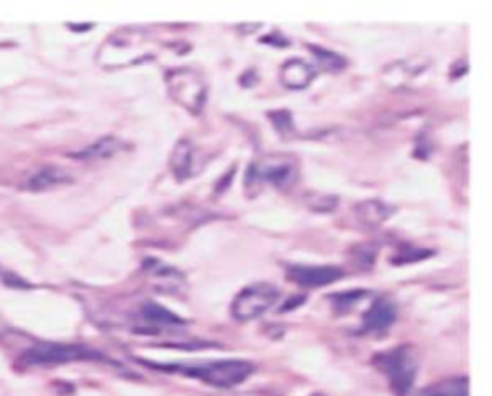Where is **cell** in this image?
<instances>
[{
  "mask_svg": "<svg viewBox=\"0 0 492 396\" xmlns=\"http://www.w3.org/2000/svg\"><path fill=\"white\" fill-rule=\"evenodd\" d=\"M375 366L389 377L396 396L410 394L418 375V360L410 346H396L389 353L375 356Z\"/></svg>",
  "mask_w": 492,
  "mask_h": 396,
  "instance_id": "6da1fadb",
  "label": "cell"
},
{
  "mask_svg": "<svg viewBox=\"0 0 492 396\" xmlns=\"http://www.w3.org/2000/svg\"><path fill=\"white\" fill-rule=\"evenodd\" d=\"M179 372L188 377L200 379V382L208 383L212 387L233 389L236 385H241L243 382H246L254 372V366L246 360H219V362L200 363V366L179 368Z\"/></svg>",
  "mask_w": 492,
  "mask_h": 396,
  "instance_id": "7a4b0ae2",
  "label": "cell"
},
{
  "mask_svg": "<svg viewBox=\"0 0 492 396\" xmlns=\"http://www.w3.org/2000/svg\"><path fill=\"white\" fill-rule=\"evenodd\" d=\"M166 82H168V92L171 94L173 101L181 104L185 110H188L190 114L197 116L202 112L208 87H206V82L200 72L193 68L171 70L166 75Z\"/></svg>",
  "mask_w": 492,
  "mask_h": 396,
  "instance_id": "3957f363",
  "label": "cell"
},
{
  "mask_svg": "<svg viewBox=\"0 0 492 396\" xmlns=\"http://www.w3.org/2000/svg\"><path fill=\"white\" fill-rule=\"evenodd\" d=\"M82 360H102V354L85 344L39 343L27 348L22 356L24 366H60V363Z\"/></svg>",
  "mask_w": 492,
  "mask_h": 396,
  "instance_id": "277c9868",
  "label": "cell"
},
{
  "mask_svg": "<svg viewBox=\"0 0 492 396\" xmlns=\"http://www.w3.org/2000/svg\"><path fill=\"white\" fill-rule=\"evenodd\" d=\"M298 179L296 158L291 154H267L248 171L245 185L269 183L277 188H289Z\"/></svg>",
  "mask_w": 492,
  "mask_h": 396,
  "instance_id": "5b68a950",
  "label": "cell"
},
{
  "mask_svg": "<svg viewBox=\"0 0 492 396\" xmlns=\"http://www.w3.org/2000/svg\"><path fill=\"white\" fill-rule=\"evenodd\" d=\"M279 300V289L269 283H254L235 296L231 314L235 320L250 322L272 310Z\"/></svg>",
  "mask_w": 492,
  "mask_h": 396,
  "instance_id": "8992f818",
  "label": "cell"
},
{
  "mask_svg": "<svg viewBox=\"0 0 492 396\" xmlns=\"http://www.w3.org/2000/svg\"><path fill=\"white\" fill-rule=\"evenodd\" d=\"M99 54H101V58H99L101 64L106 68L112 64L116 56H120V54H123V58L120 62V68L135 64V62H140L142 58H149L147 51L142 49V39H140L139 31H137V37H127V31H121V34L110 37L104 43L102 51Z\"/></svg>",
  "mask_w": 492,
  "mask_h": 396,
  "instance_id": "52a82bcc",
  "label": "cell"
},
{
  "mask_svg": "<svg viewBox=\"0 0 492 396\" xmlns=\"http://www.w3.org/2000/svg\"><path fill=\"white\" fill-rule=\"evenodd\" d=\"M342 269L337 266H291L289 267V279L296 285H303L308 289L323 287L342 277Z\"/></svg>",
  "mask_w": 492,
  "mask_h": 396,
  "instance_id": "ba28073f",
  "label": "cell"
},
{
  "mask_svg": "<svg viewBox=\"0 0 492 396\" xmlns=\"http://www.w3.org/2000/svg\"><path fill=\"white\" fill-rule=\"evenodd\" d=\"M315 77H317L315 66L298 58L285 62L281 68V83L289 89H296V91L306 89L308 85H312Z\"/></svg>",
  "mask_w": 492,
  "mask_h": 396,
  "instance_id": "9c48e42d",
  "label": "cell"
},
{
  "mask_svg": "<svg viewBox=\"0 0 492 396\" xmlns=\"http://www.w3.org/2000/svg\"><path fill=\"white\" fill-rule=\"evenodd\" d=\"M68 183H72V176L66 169H62L58 166H44L39 171H35L34 176H29L22 187L25 188V191L41 193V191H49V188L68 185Z\"/></svg>",
  "mask_w": 492,
  "mask_h": 396,
  "instance_id": "30bf717a",
  "label": "cell"
},
{
  "mask_svg": "<svg viewBox=\"0 0 492 396\" xmlns=\"http://www.w3.org/2000/svg\"><path fill=\"white\" fill-rule=\"evenodd\" d=\"M394 320H396V306L389 298H377L370 306V310L363 314L362 331L363 333L385 331L394 324Z\"/></svg>",
  "mask_w": 492,
  "mask_h": 396,
  "instance_id": "8fae6325",
  "label": "cell"
},
{
  "mask_svg": "<svg viewBox=\"0 0 492 396\" xmlns=\"http://www.w3.org/2000/svg\"><path fill=\"white\" fill-rule=\"evenodd\" d=\"M193 160H195V147L190 140H179L178 147L173 149L171 158H169V166L173 173L179 179H187L190 173H193Z\"/></svg>",
  "mask_w": 492,
  "mask_h": 396,
  "instance_id": "7c38bea8",
  "label": "cell"
},
{
  "mask_svg": "<svg viewBox=\"0 0 492 396\" xmlns=\"http://www.w3.org/2000/svg\"><path fill=\"white\" fill-rule=\"evenodd\" d=\"M123 149V142L116 137H104L101 140L94 142V145L87 147L82 152L72 154L73 158H79V160H104V158H112Z\"/></svg>",
  "mask_w": 492,
  "mask_h": 396,
  "instance_id": "4fadbf2b",
  "label": "cell"
},
{
  "mask_svg": "<svg viewBox=\"0 0 492 396\" xmlns=\"http://www.w3.org/2000/svg\"><path fill=\"white\" fill-rule=\"evenodd\" d=\"M392 214V208L389 204L385 202H381V200H370V202H363L360 204V208H358V216L360 219L363 221V224H368V226H381L383 224V221H387Z\"/></svg>",
  "mask_w": 492,
  "mask_h": 396,
  "instance_id": "5bb4252c",
  "label": "cell"
},
{
  "mask_svg": "<svg viewBox=\"0 0 492 396\" xmlns=\"http://www.w3.org/2000/svg\"><path fill=\"white\" fill-rule=\"evenodd\" d=\"M425 396H469V382L468 377H452L447 382H440L427 389Z\"/></svg>",
  "mask_w": 492,
  "mask_h": 396,
  "instance_id": "9a60e30c",
  "label": "cell"
},
{
  "mask_svg": "<svg viewBox=\"0 0 492 396\" xmlns=\"http://www.w3.org/2000/svg\"><path fill=\"white\" fill-rule=\"evenodd\" d=\"M142 315H145V320L150 324H158V325H181L183 320H179L176 314H171L169 310L162 308L160 304H147L142 308Z\"/></svg>",
  "mask_w": 492,
  "mask_h": 396,
  "instance_id": "2e32d148",
  "label": "cell"
},
{
  "mask_svg": "<svg viewBox=\"0 0 492 396\" xmlns=\"http://www.w3.org/2000/svg\"><path fill=\"white\" fill-rule=\"evenodd\" d=\"M312 53L315 54V58H320L323 62V66L331 72H337L341 68L346 66V60L341 58L339 54L335 53H331V51H325V49H320V46H310Z\"/></svg>",
  "mask_w": 492,
  "mask_h": 396,
  "instance_id": "e0dca14e",
  "label": "cell"
},
{
  "mask_svg": "<svg viewBox=\"0 0 492 396\" xmlns=\"http://www.w3.org/2000/svg\"><path fill=\"white\" fill-rule=\"evenodd\" d=\"M272 118L275 130L283 135V137H293L294 135V123H293V116L287 112V110H279V112H272L269 114Z\"/></svg>",
  "mask_w": 492,
  "mask_h": 396,
  "instance_id": "ac0fdd59",
  "label": "cell"
},
{
  "mask_svg": "<svg viewBox=\"0 0 492 396\" xmlns=\"http://www.w3.org/2000/svg\"><path fill=\"white\" fill-rule=\"evenodd\" d=\"M306 200H308L310 208L315 210V212H333V210L337 208V204H339V198H337V197L320 195V193L310 195Z\"/></svg>",
  "mask_w": 492,
  "mask_h": 396,
  "instance_id": "d6986e66",
  "label": "cell"
},
{
  "mask_svg": "<svg viewBox=\"0 0 492 396\" xmlns=\"http://www.w3.org/2000/svg\"><path fill=\"white\" fill-rule=\"evenodd\" d=\"M363 295H366L363 291H348V293L333 295L331 298L335 300V304H337L339 308H351V306H354V304L358 303V300H360Z\"/></svg>",
  "mask_w": 492,
  "mask_h": 396,
  "instance_id": "ffe728a7",
  "label": "cell"
},
{
  "mask_svg": "<svg viewBox=\"0 0 492 396\" xmlns=\"http://www.w3.org/2000/svg\"><path fill=\"white\" fill-rule=\"evenodd\" d=\"M314 396H323V394H314Z\"/></svg>",
  "mask_w": 492,
  "mask_h": 396,
  "instance_id": "44dd1931",
  "label": "cell"
}]
</instances>
